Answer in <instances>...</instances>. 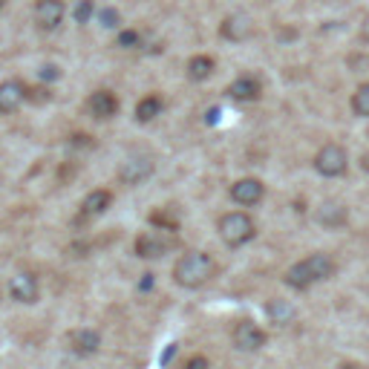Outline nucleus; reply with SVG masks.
<instances>
[{
    "label": "nucleus",
    "instance_id": "nucleus-1",
    "mask_svg": "<svg viewBox=\"0 0 369 369\" xmlns=\"http://www.w3.org/2000/svg\"><path fill=\"white\" fill-rule=\"evenodd\" d=\"M332 274H335V260L332 257H329V254H309V257H303L300 263H295L286 271V286L297 288V291H306L309 286L323 283Z\"/></svg>",
    "mask_w": 369,
    "mask_h": 369
},
{
    "label": "nucleus",
    "instance_id": "nucleus-2",
    "mask_svg": "<svg viewBox=\"0 0 369 369\" xmlns=\"http://www.w3.org/2000/svg\"><path fill=\"white\" fill-rule=\"evenodd\" d=\"M213 274H217V263H213V257L205 254V251H190V254H182L179 263L173 265V280H177L182 288H199Z\"/></svg>",
    "mask_w": 369,
    "mask_h": 369
},
{
    "label": "nucleus",
    "instance_id": "nucleus-3",
    "mask_svg": "<svg viewBox=\"0 0 369 369\" xmlns=\"http://www.w3.org/2000/svg\"><path fill=\"white\" fill-rule=\"evenodd\" d=\"M217 228H220L222 243L231 245V248H240V245H245V243H251V240L257 237V222L251 220L245 211H231V213H225Z\"/></svg>",
    "mask_w": 369,
    "mask_h": 369
},
{
    "label": "nucleus",
    "instance_id": "nucleus-4",
    "mask_svg": "<svg viewBox=\"0 0 369 369\" xmlns=\"http://www.w3.org/2000/svg\"><path fill=\"white\" fill-rule=\"evenodd\" d=\"M170 248H177V234H167V231H159V228L142 231V234L136 237V245H133V251L142 260H159Z\"/></svg>",
    "mask_w": 369,
    "mask_h": 369
},
{
    "label": "nucleus",
    "instance_id": "nucleus-5",
    "mask_svg": "<svg viewBox=\"0 0 369 369\" xmlns=\"http://www.w3.org/2000/svg\"><path fill=\"white\" fill-rule=\"evenodd\" d=\"M349 167V153L343 145H323L315 156V170L326 179H335V177H343Z\"/></svg>",
    "mask_w": 369,
    "mask_h": 369
},
{
    "label": "nucleus",
    "instance_id": "nucleus-6",
    "mask_svg": "<svg viewBox=\"0 0 369 369\" xmlns=\"http://www.w3.org/2000/svg\"><path fill=\"white\" fill-rule=\"evenodd\" d=\"M153 167H156V165H153L150 156H145V153H133V156H127L119 165V179L124 185H139V182H145L150 177Z\"/></svg>",
    "mask_w": 369,
    "mask_h": 369
},
{
    "label": "nucleus",
    "instance_id": "nucleus-7",
    "mask_svg": "<svg viewBox=\"0 0 369 369\" xmlns=\"http://www.w3.org/2000/svg\"><path fill=\"white\" fill-rule=\"evenodd\" d=\"M64 12H67L64 0H38L35 3V26L44 29V32H52V29L61 26Z\"/></svg>",
    "mask_w": 369,
    "mask_h": 369
},
{
    "label": "nucleus",
    "instance_id": "nucleus-8",
    "mask_svg": "<svg viewBox=\"0 0 369 369\" xmlns=\"http://www.w3.org/2000/svg\"><path fill=\"white\" fill-rule=\"evenodd\" d=\"M220 35L225 38V41H231V44L248 41V38L254 35V21H251L248 15H243V12H234V15H228L225 21L220 24Z\"/></svg>",
    "mask_w": 369,
    "mask_h": 369
},
{
    "label": "nucleus",
    "instance_id": "nucleus-9",
    "mask_svg": "<svg viewBox=\"0 0 369 369\" xmlns=\"http://www.w3.org/2000/svg\"><path fill=\"white\" fill-rule=\"evenodd\" d=\"M29 99V87L21 79H9L0 84V115H12Z\"/></svg>",
    "mask_w": 369,
    "mask_h": 369
},
{
    "label": "nucleus",
    "instance_id": "nucleus-10",
    "mask_svg": "<svg viewBox=\"0 0 369 369\" xmlns=\"http://www.w3.org/2000/svg\"><path fill=\"white\" fill-rule=\"evenodd\" d=\"M263 197H265V185L260 179H254V177L237 179L234 185H231V199H234L237 205H243V208L257 205Z\"/></svg>",
    "mask_w": 369,
    "mask_h": 369
},
{
    "label": "nucleus",
    "instance_id": "nucleus-11",
    "mask_svg": "<svg viewBox=\"0 0 369 369\" xmlns=\"http://www.w3.org/2000/svg\"><path fill=\"white\" fill-rule=\"evenodd\" d=\"M234 346L243 349V352H257V349L265 346V332H263L257 323L240 320V323L234 326Z\"/></svg>",
    "mask_w": 369,
    "mask_h": 369
},
{
    "label": "nucleus",
    "instance_id": "nucleus-12",
    "mask_svg": "<svg viewBox=\"0 0 369 369\" xmlns=\"http://www.w3.org/2000/svg\"><path fill=\"white\" fill-rule=\"evenodd\" d=\"M87 113L92 115V119H113L115 113H119V99H115V92L110 90H95L90 99H87Z\"/></svg>",
    "mask_w": 369,
    "mask_h": 369
},
{
    "label": "nucleus",
    "instance_id": "nucleus-13",
    "mask_svg": "<svg viewBox=\"0 0 369 369\" xmlns=\"http://www.w3.org/2000/svg\"><path fill=\"white\" fill-rule=\"evenodd\" d=\"M9 295H12V300H17V303L32 306V303H38V295H41V288H38V280H35L32 274H17V277H12V283H9Z\"/></svg>",
    "mask_w": 369,
    "mask_h": 369
},
{
    "label": "nucleus",
    "instance_id": "nucleus-14",
    "mask_svg": "<svg viewBox=\"0 0 369 369\" xmlns=\"http://www.w3.org/2000/svg\"><path fill=\"white\" fill-rule=\"evenodd\" d=\"M228 95L234 101H257L263 95V84H260V79H254V75H240V79L228 87Z\"/></svg>",
    "mask_w": 369,
    "mask_h": 369
},
{
    "label": "nucleus",
    "instance_id": "nucleus-15",
    "mask_svg": "<svg viewBox=\"0 0 369 369\" xmlns=\"http://www.w3.org/2000/svg\"><path fill=\"white\" fill-rule=\"evenodd\" d=\"M113 205V193L99 188V190H90L84 202H81V220H95V217H101V213Z\"/></svg>",
    "mask_w": 369,
    "mask_h": 369
},
{
    "label": "nucleus",
    "instance_id": "nucleus-16",
    "mask_svg": "<svg viewBox=\"0 0 369 369\" xmlns=\"http://www.w3.org/2000/svg\"><path fill=\"white\" fill-rule=\"evenodd\" d=\"M69 346H72L75 355L87 358V355H95V352H99L101 338H99V332H95V329H75V332L69 335Z\"/></svg>",
    "mask_w": 369,
    "mask_h": 369
},
{
    "label": "nucleus",
    "instance_id": "nucleus-17",
    "mask_svg": "<svg viewBox=\"0 0 369 369\" xmlns=\"http://www.w3.org/2000/svg\"><path fill=\"white\" fill-rule=\"evenodd\" d=\"M162 110H165L162 95L150 92V95H145V99H142L139 104H136V119H139L142 124H147V122H153V119H159Z\"/></svg>",
    "mask_w": 369,
    "mask_h": 369
},
{
    "label": "nucleus",
    "instance_id": "nucleus-18",
    "mask_svg": "<svg viewBox=\"0 0 369 369\" xmlns=\"http://www.w3.org/2000/svg\"><path fill=\"white\" fill-rule=\"evenodd\" d=\"M318 222L326 225V228H341V225H346V208L338 205V202H323L318 208Z\"/></svg>",
    "mask_w": 369,
    "mask_h": 369
},
{
    "label": "nucleus",
    "instance_id": "nucleus-19",
    "mask_svg": "<svg viewBox=\"0 0 369 369\" xmlns=\"http://www.w3.org/2000/svg\"><path fill=\"white\" fill-rule=\"evenodd\" d=\"M213 69H217V64H213L211 55H197L188 61V79L190 81H208L213 75Z\"/></svg>",
    "mask_w": 369,
    "mask_h": 369
},
{
    "label": "nucleus",
    "instance_id": "nucleus-20",
    "mask_svg": "<svg viewBox=\"0 0 369 369\" xmlns=\"http://www.w3.org/2000/svg\"><path fill=\"white\" fill-rule=\"evenodd\" d=\"M265 315H268L271 323L286 326L291 318H295V306H291L288 300H268L265 303Z\"/></svg>",
    "mask_w": 369,
    "mask_h": 369
},
{
    "label": "nucleus",
    "instance_id": "nucleus-21",
    "mask_svg": "<svg viewBox=\"0 0 369 369\" xmlns=\"http://www.w3.org/2000/svg\"><path fill=\"white\" fill-rule=\"evenodd\" d=\"M352 113L358 119H369V81L358 87V92L352 95Z\"/></svg>",
    "mask_w": 369,
    "mask_h": 369
},
{
    "label": "nucleus",
    "instance_id": "nucleus-22",
    "mask_svg": "<svg viewBox=\"0 0 369 369\" xmlns=\"http://www.w3.org/2000/svg\"><path fill=\"white\" fill-rule=\"evenodd\" d=\"M99 21H101V26H107V29H115V26H119L122 24V17H119V12H115V9H101L99 12Z\"/></svg>",
    "mask_w": 369,
    "mask_h": 369
},
{
    "label": "nucleus",
    "instance_id": "nucleus-23",
    "mask_svg": "<svg viewBox=\"0 0 369 369\" xmlns=\"http://www.w3.org/2000/svg\"><path fill=\"white\" fill-rule=\"evenodd\" d=\"M115 44H119L122 49H136V47H139V32H136V29H127V32L119 35V41H115Z\"/></svg>",
    "mask_w": 369,
    "mask_h": 369
},
{
    "label": "nucleus",
    "instance_id": "nucleus-24",
    "mask_svg": "<svg viewBox=\"0 0 369 369\" xmlns=\"http://www.w3.org/2000/svg\"><path fill=\"white\" fill-rule=\"evenodd\" d=\"M90 15H92V0H81V3L75 6V21H79V24H87Z\"/></svg>",
    "mask_w": 369,
    "mask_h": 369
},
{
    "label": "nucleus",
    "instance_id": "nucleus-25",
    "mask_svg": "<svg viewBox=\"0 0 369 369\" xmlns=\"http://www.w3.org/2000/svg\"><path fill=\"white\" fill-rule=\"evenodd\" d=\"M185 369H211V363H208L205 355H193V358L185 363Z\"/></svg>",
    "mask_w": 369,
    "mask_h": 369
},
{
    "label": "nucleus",
    "instance_id": "nucleus-26",
    "mask_svg": "<svg viewBox=\"0 0 369 369\" xmlns=\"http://www.w3.org/2000/svg\"><path fill=\"white\" fill-rule=\"evenodd\" d=\"M58 75H61V72H58L55 67H44V69H41V79H47V81H49V79H58Z\"/></svg>",
    "mask_w": 369,
    "mask_h": 369
},
{
    "label": "nucleus",
    "instance_id": "nucleus-27",
    "mask_svg": "<svg viewBox=\"0 0 369 369\" xmlns=\"http://www.w3.org/2000/svg\"><path fill=\"white\" fill-rule=\"evenodd\" d=\"M142 288H153V274H142Z\"/></svg>",
    "mask_w": 369,
    "mask_h": 369
},
{
    "label": "nucleus",
    "instance_id": "nucleus-28",
    "mask_svg": "<svg viewBox=\"0 0 369 369\" xmlns=\"http://www.w3.org/2000/svg\"><path fill=\"white\" fill-rule=\"evenodd\" d=\"M0 6H3V0H0Z\"/></svg>",
    "mask_w": 369,
    "mask_h": 369
}]
</instances>
